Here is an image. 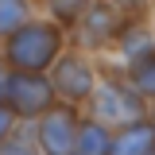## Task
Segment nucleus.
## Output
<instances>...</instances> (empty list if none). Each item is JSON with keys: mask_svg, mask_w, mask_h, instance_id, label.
Wrapping results in <instances>:
<instances>
[{"mask_svg": "<svg viewBox=\"0 0 155 155\" xmlns=\"http://www.w3.org/2000/svg\"><path fill=\"white\" fill-rule=\"evenodd\" d=\"M120 8L116 4H89L81 12V23H78V43L81 47H105L113 35H120Z\"/></svg>", "mask_w": 155, "mask_h": 155, "instance_id": "6", "label": "nucleus"}, {"mask_svg": "<svg viewBox=\"0 0 155 155\" xmlns=\"http://www.w3.org/2000/svg\"><path fill=\"white\" fill-rule=\"evenodd\" d=\"M62 54V27L58 23H23L16 27L8 43H4V58L12 70H47L54 66V58Z\"/></svg>", "mask_w": 155, "mask_h": 155, "instance_id": "1", "label": "nucleus"}, {"mask_svg": "<svg viewBox=\"0 0 155 155\" xmlns=\"http://www.w3.org/2000/svg\"><path fill=\"white\" fill-rule=\"evenodd\" d=\"M109 128L101 120H85L78 124V143H74V155H109Z\"/></svg>", "mask_w": 155, "mask_h": 155, "instance_id": "8", "label": "nucleus"}, {"mask_svg": "<svg viewBox=\"0 0 155 155\" xmlns=\"http://www.w3.org/2000/svg\"><path fill=\"white\" fill-rule=\"evenodd\" d=\"M51 85H54L58 97H66L70 105L78 101H89L93 93V66L85 62L81 54H58L54 58V74H51Z\"/></svg>", "mask_w": 155, "mask_h": 155, "instance_id": "5", "label": "nucleus"}, {"mask_svg": "<svg viewBox=\"0 0 155 155\" xmlns=\"http://www.w3.org/2000/svg\"><path fill=\"white\" fill-rule=\"evenodd\" d=\"M0 155H43V151H35V147H27V143H19V140H4L0 143Z\"/></svg>", "mask_w": 155, "mask_h": 155, "instance_id": "13", "label": "nucleus"}, {"mask_svg": "<svg viewBox=\"0 0 155 155\" xmlns=\"http://www.w3.org/2000/svg\"><path fill=\"white\" fill-rule=\"evenodd\" d=\"M120 51H124V58H140L147 51H155V39L143 27H120Z\"/></svg>", "mask_w": 155, "mask_h": 155, "instance_id": "10", "label": "nucleus"}, {"mask_svg": "<svg viewBox=\"0 0 155 155\" xmlns=\"http://www.w3.org/2000/svg\"><path fill=\"white\" fill-rule=\"evenodd\" d=\"M147 155H155V147H151V151H147Z\"/></svg>", "mask_w": 155, "mask_h": 155, "instance_id": "17", "label": "nucleus"}, {"mask_svg": "<svg viewBox=\"0 0 155 155\" xmlns=\"http://www.w3.org/2000/svg\"><path fill=\"white\" fill-rule=\"evenodd\" d=\"M4 93H8V70L0 66V101H4Z\"/></svg>", "mask_w": 155, "mask_h": 155, "instance_id": "16", "label": "nucleus"}, {"mask_svg": "<svg viewBox=\"0 0 155 155\" xmlns=\"http://www.w3.org/2000/svg\"><path fill=\"white\" fill-rule=\"evenodd\" d=\"M78 143V116L74 105H51L39 116V151L43 155H74Z\"/></svg>", "mask_w": 155, "mask_h": 155, "instance_id": "4", "label": "nucleus"}, {"mask_svg": "<svg viewBox=\"0 0 155 155\" xmlns=\"http://www.w3.org/2000/svg\"><path fill=\"white\" fill-rule=\"evenodd\" d=\"M89 101H93V120H101L105 128H124L132 120H143V97L116 78L93 85Z\"/></svg>", "mask_w": 155, "mask_h": 155, "instance_id": "2", "label": "nucleus"}, {"mask_svg": "<svg viewBox=\"0 0 155 155\" xmlns=\"http://www.w3.org/2000/svg\"><path fill=\"white\" fill-rule=\"evenodd\" d=\"M128 85H132L140 97H155V51L140 54L128 70Z\"/></svg>", "mask_w": 155, "mask_h": 155, "instance_id": "9", "label": "nucleus"}, {"mask_svg": "<svg viewBox=\"0 0 155 155\" xmlns=\"http://www.w3.org/2000/svg\"><path fill=\"white\" fill-rule=\"evenodd\" d=\"M27 23V0H0V35H12Z\"/></svg>", "mask_w": 155, "mask_h": 155, "instance_id": "11", "label": "nucleus"}, {"mask_svg": "<svg viewBox=\"0 0 155 155\" xmlns=\"http://www.w3.org/2000/svg\"><path fill=\"white\" fill-rule=\"evenodd\" d=\"M151 147H155V124L147 116L124 124V128L109 140V155H147Z\"/></svg>", "mask_w": 155, "mask_h": 155, "instance_id": "7", "label": "nucleus"}, {"mask_svg": "<svg viewBox=\"0 0 155 155\" xmlns=\"http://www.w3.org/2000/svg\"><path fill=\"white\" fill-rule=\"evenodd\" d=\"M54 85L51 78L39 74V70H12L8 74V93L4 101L12 105L16 116H43L51 105H54Z\"/></svg>", "mask_w": 155, "mask_h": 155, "instance_id": "3", "label": "nucleus"}, {"mask_svg": "<svg viewBox=\"0 0 155 155\" xmlns=\"http://www.w3.org/2000/svg\"><path fill=\"white\" fill-rule=\"evenodd\" d=\"M12 128H16V113H12V105H0V143L12 136Z\"/></svg>", "mask_w": 155, "mask_h": 155, "instance_id": "14", "label": "nucleus"}, {"mask_svg": "<svg viewBox=\"0 0 155 155\" xmlns=\"http://www.w3.org/2000/svg\"><path fill=\"white\" fill-rule=\"evenodd\" d=\"M93 0H51V8H54L58 19H66V23H78V16L89 8Z\"/></svg>", "mask_w": 155, "mask_h": 155, "instance_id": "12", "label": "nucleus"}, {"mask_svg": "<svg viewBox=\"0 0 155 155\" xmlns=\"http://www.w3.org/2000/svg\"><path fill=\"white\" fill-rule=\"evenodd\" d=\"M109 4H116L120 12H140L143 8V0H109Z\"/></svg>", "mask_w": 155, "mask_h": 155, "instance_id": "15", "label": "nucleus"}]
</instances>
